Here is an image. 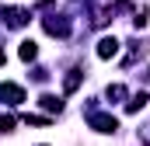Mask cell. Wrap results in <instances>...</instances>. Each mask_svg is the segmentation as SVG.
<instances>
[{
	"instance_id": "cell-6",
	"label": "cell",
	"mask_w": 150,
	"mask_h": 146,
	"mask_svg": "<svg viewBox=\"0 0 150 146\" xmlns=\"http://www.w3.org/2000/svg\"><path fill=\"white\" fill-rule=\"evenodd\" d=\"M80 80H84V70H70V73H67V80H63V91L74 94L77 87H80Z\"/></svg>"
},
{
	"instance_id": "cell-3",
	"label": "cell",
	"mask_w": 150,
	"mask_h": 146,
	"mask_svg": "<svg viewBox=\"0 0 150 146\" xmlns=\"http://www.w3.org/2000/svg\"><path fill=\"white\" fill-rule=\"evenodd\" d=\"M0 101L4 105H21L25 101V91L18 84H0Z\"/></svg>"
},
{
	"instance_id": "cell-5",
	"label": "cell",
	"mask_w": 150,
	"mask_h": 146,
	"mask_svg": "<svg viewBox=\"0 0 150 146\" xmlns=\"http://www.w3.org/2000/svg\"><path fill=\"white\" fill-rule=\"evenodd\" d=\"M98 56H101V59H112V56H119V38L105 35L101 42H98Z\"/></svg>"
},
{
	"instance_id": "cell-9",
	"label": "cell",
	"mask_w": 150,
	"mask_h": 146,
	"mask_svg": "<svg viewBox=\"0 0 150 146\" xmlns=\"http://www.w3.org/2000/svg\"><path fill=\"white\" fill-rule=\"evenodd\" d=\"M143 105H147V94H133V98H129V105H126V111H140Z\"/></svg>"
},
{
	"instance_id": "cell-12",
	"label": "cell",
	"mask_w": 150,
	"mask_h": 146,
	"mask_svg": "<svg viewBox=\"0 0 150 146\" xmlns=\"http://www.w3.org/2000/svg\"><path fill=\"white\" fill-rule=\"evenodd\" d=\"M4 63H7V56H4V52H0V66H4Z\"/></svg>"
},
{
	"instance_id": "cell-11",
	"label": "cell",
	"mask_w": 150,
	"mask_h": 146,
	"mask_svg": "<svg viewBox=\"0 0 150 146\" xmlns=\"http://www.w3.org/2000/svg\"><path fill=\"white\" fill-rule=\"evenodd\" d=\"M14 125H18V118H14V115H0V132H11Z\"/></svg>"
},
{
	"instance_id": "cell-2",
	"label": "cell",
	"mask_w": 150,
	"mask_h": 146,
	"mask_svg": "<svg viewBox=\"0 0 150 146\" xmlns=\"http://www.w3.org/2000/svg\"><path fill=\"white\" fill-rule=\"evenodd\" d=\"M42 25H45L49 35H56V38H67V35H70V21H67V18H56V14H52V18H45Z\"/></svg>"
},
{
	"instance_id": "cell-8",
	"label": "cell",
	"mask_w": 150,
	"mask_h": 146,
	"mask_svg": "<svg viewBox=\"0 0 150 146\" xmlns=\"http://www.w3.org/2000/svg\"><path fill=\"white\" fill-rule=\"evenodd\" d=\"M18 56H21L25 63H28V59H35V56H38V45L32 42V38H28V42H21V49H18Z\"/></svg>"
},
{
	"instance_id": "cell-1",
	"label": "cell",
	"mask_w": 150,
	"mask_h": 146,
	"mask_svg": "<svg viewBox=\"0 0 150 146\" xmlns=\"http://www.w3.org/2000/svg\"><path fill=\"white\" fill-rule=\"evenodd\" d=\"M87 122H91V129H98V132H115L119 129V122H115V115H101V111H87Z\"/></svg>"
},
{
	"instance_id": "cell-4",
	"label": "cell",
	"mask_w": 150,
	"mask_h": 146,
	"mask_svg": "<svg viewBox=\"0 0 150 146\" xmlns=\"http://www.w3.org/2000/svg\"><path fill=\"white\" fill-rule=\"evenodd\" d=\"M4 18H7V25H11V28H21L32 14H28L25 7H4Z\"/></svg>"
},
{
	"instance_id": "cell-10",
	"label": "cell",
	"mask_w": 150,
	"mask_h": 146,
	"mask_svg": "<svg viewBox=\"0 0 150 146\" xmlns=\"http://www.w3.org/2000/svg\"><path fill=\"white\" fill-rule=\"evenodd\" d=\"M122 98H126V87L122 84H112L108 87V101H122Z\"/></svg>"
},
{
	"instance_id": "cell-7",
	"label": "cell",
	"mask_w": 150,
	"mask_h": 146,
	"mask_svg": "<svg viewBox=\"0 0 150 146\" xmlns=\"http://www.w3.org/2000/svg\"><path fill=\"white\" fill-rule=\"evenodd\" d=\"M38 105H42L45 111H56V115L63 111V101H59V98H52V94H42V98H38Z\"/></svg>"
}]
</instances>
